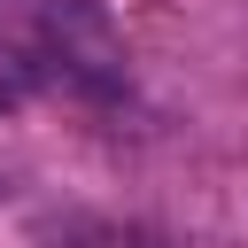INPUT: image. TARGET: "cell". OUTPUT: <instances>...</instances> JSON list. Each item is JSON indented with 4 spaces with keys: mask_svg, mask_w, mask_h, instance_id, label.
I'll use <instances>...</instances> for the list:
<instances>
[{
    "mask_svg": "<svg viewBox=\"0 0 248 248\" xmlns=\"http://www.w3.org/2000/svg\"><path fill=\"white\" fill-rule=\"evenodd\" d=\"M8 101H16V78H8V70H0V108H8Z\"/></svg>",
    "mask_w": 248,
    "mask_h": 248,
    "instance_id": "3",
    "label": "cell"
},
{
    "mask_svg": "<svg viewBox=\"0 0 248 248\" xmlns=\"http://www.w3.org/2000/svg\"><path fill=\"white\" fill-rule=\"evenodd\" d=\"M23 54L46 78H62V85H78L93 101L124 93V39L108 31L101 0H39L31 31H23Z\"/></svg>",
    "mask_w": 248,
    "mask_h": 248,
    "instance_id": "1",
    "label": "cell"
},
{
    "mask_svg": "<svg viewBox=\"0 0 248 248\" xmlns=\"http://www.w3.org/2000/svg\"><path fill=\"white\" fill-rule=\"evenodd\" d=\"M54 240H62V248H163V240L140 232V225H62Z\"/></svg>",
    "mask_w": 248,
    "mask_h": 248,
    "instance_id": "2",
    "label": "cell"
}]
</instances>
